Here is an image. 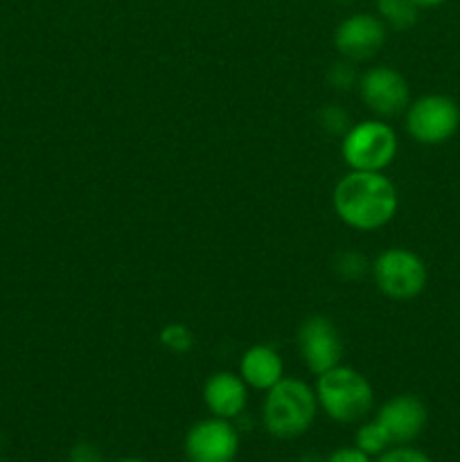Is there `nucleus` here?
<instances>
[{"mask_svg": "<svg viewBox=\"0 0 460 462\" xmlns=\"http://www.w3.org/2000/svg\"><path fill=\"white\" fill-rule=\"evenodd\" d=\"M334 212L350 228L370 233L391 224L397 215V188L382 171H356L343 176L332 194Z\"/></svg>", "mask_w": 460, "mask_h": 462, "instance_id": "f257e3e1", "label": "nucleus"}, {"mask_svg": "<svg viewBox=\"0 0 460 462\" xmlns=\"http://www.w3.org/2000/svg\"><path fill=\"white\" fill-rule=\"evenodd\" d=\"M318 411L316 391L300 379L284 377L266 391L262 420L266 431L280 440H293L309 431Z\"/></svg>", "mask_w": 460, "mask_h": 462, "instance_id": "f03ea898", "label": "nucleus"}, {"mask_svg": "<svg viewBox=\"0 0 460 462\" xmlns=\"http://www.w3.org/2000/svg\"><path fill=\"white\" fill-rule=\"evenodd\" d=\"M314 391L318 406L334 422L354 424L363 420L374 406V391L368 379L359 370L341 364L318 374Z\"/></svg>", "mask_w": 460, "mask_h": 462, "instance_id": "7ed1b4c3", "label": "nucleus"}, {"mask_svg": "<svg viewBox=\"0 0 460 462\" xmlns=\"http://www.w3.org/2000/svg\"><path fill=\"white\" fill-rule=\"evenodd\" d=\"M341 156L350 170L383 171L397 156V134L391 125L363 120L343 135Z\"/></svg>", "mask_w": 460, "mask_h": 462, "instance_id": "20e7f679", "label": "nucleus"}, {"mask_svg": "<svg viewBox=\"0 0 460 462\" xmlns=\"http://www.w3.org/2000/svg\"><path fill=\"white\" fill-rule=\"evenodd\" d=\"M373 278L391 300H413L424 291L428 271L422 257L409 248H386L373 262Z\"/></svg>", "mask_w": 460, "mask_h": 462, "instance_id": "39448f33", "label": "nucleus"}, {"mask_svg": "<svg viewBox=\"0 0 460 462\" xmlns=\"http://www.w3.org/2000/svg\"><path fill=\"white\" fill-rule=\"evenodd\" d=\"M460 129V106L449 95H422L406 108V131L419 144H445Z\"/></svg>", "mask_w": 460, "mask_h": 462, "instance_id": "423d86ee", "label": "nucleus"}, {"mask_svg": "<svg viewBox=\"0 0 460 462\" xmlns=\"http://www.w3.org/2000/svg\"><path fill=\"white\" fill-rule=\"evenodd\" d=\"M239 451V433L230 420L212 415L194 424L185 436L188 462H235Z\"/></svg>", "mask_w": 460, "mask_h": 462, "instance_id": "0eeeda50", "label": "nucleus"}, {"mask_svg": "<svg viewBox=\"0 0 460 462\" xmlns=\"http://www.w3.org/2000/svg\"><path fill=\"white\" fill-rule=\"evenodd\" d=\"M359 95L365 106L379 117H392L410 104L409 81L391 66H374L359 79Z\"/></svg>", "mask_w": 460, "mask_h": 462, "instance_id": "6e6552de", "label": "nucleus"}, {"mask_svg": "<svg viewBox=\"0 0 460 462\" xmlns=\"http://www.w3.org/2000/svg\"><path fill=\"white\" fill-rule=\"evenodd\" d=\"M298 350L309 373L323 374L341 364V334L325 316H309L298 329Z\"/></svg>", "mask_w": 460, "mask_h": 462, "instance_id": "1a4fd4ad", "label": "nucleus"}, {"mask_svg": "<svg viewBox=\"0 0 460 462\" xmlns=\"http://www.w3.org/2000/svg\"><path fill=\"white\" fill-rule=\"evenodd\" d=\"M386 43V25L374 14H352L334 30V48L347 61H365Z\"/></svg>", "mask_w": 460, "mask_h": 462, "instance_id": "9d476101", "label": "nucleus"}, {"mask_svg": "<svg viewBox=\"0 0 460 462\" xmlns=\"http://www.w3.org/2000/svg\"><path fill=\"white\" fill-rule=\"evenodd\" d=\"M377 422L388 433L392 445H410L428 422L424 402L415 395H397L379 409Z\"/></svg>", "mask_w": 460, "mask_h": 462, "instance_id": "9b49d317", "label": "nucleus"}, {"mask_svg": "<svg viewBox=\"0 0 460 462\" xmlns=\"http://www.w3.org/2000/svg\"><path fill=\"white\" fill-rule=\"evenodd\" d=\"M203 402L215 418L233 422L246 411L248 386L239 374L216 373L203 386Z\"/></svg>", "mask_w": 460, "mask_h": 462, "instance_id": "f8f14e48", "label": "nucleus"}, {"mask_svg": "<svg viewBox=\"0 0 460 462\" xmlns=\"http://www.w3.org/2000/svg\"><path fill=\"white\" fill-rule=\"evenodd\" d=\"M239 377L255 391H269L284 379L282 356L269 346H253L239 361Z\"/></svg>", "mask_w": 460, "mask_h": 462, "instance_id": "ddd939ff", "label": "nucleus"}, {"mask_svg": "<svg viewBox=\"0 0 460 462\" xmlns=\"http://www.w3.org/2000/svg\"><path fill=\"white\" fill-rule=\"evenodd\" d=\"M377 12L383 25L397 32L410 30L419 16V7L413 0H377Z\"/></svg>", "mask_w": 460, "mask_h": 462, "instance_id": "4468645a", "label": "nucleus"}, {"mask_svg": "<svg viewBox=\"0 0 460 462\" xmlns=\"http://www.w3.org/2000/svg\"><path fill=\"white\" fill-rule=\"evenodd\" d=\"M391 438H388V433L383 431L382 424H379L377 420L361 424V427L356 429L354 447L363 451V454H368L370 458H373V456H382L383 451L391 449Z\"/></svg>", "mask_w": 460, "mask_h": 462, "instance_id": "2eb2a0df", "label": "nucleus"}, {"mask_svg": "<svg viewBox=\"0 0 460 462\" xmlns=\"http://www.w3.org/2000/svg\"><path fill=\"white\" fill-rule=\"evenodd\" d=\"M158 341L162 343V347L174 352V355H185V352H189L194 347V334L189 332L188 325L170 323L161 329Z\"/></svg>", "mask_w": 460, "mask_h": 462, "instance_id": "dca6fc26", "label": "nucleus"}, {"mask_svg": "<svg viewBox=\"0 0 460 462\" xmlns=\"http://www.w3.org/2000/svg\"><path fill=\"white\" fill-rule=\"evenodd\" d=\"M320 126L332 135H345L350 129V117L341 106H325L320 111Z\"/></svg>", "mask_w": 460, "mask_h": 462, "instance_id": "f3484780", "label": "nucleus"}, {"mask_svg": "<svg viewBox=\"0 0 460 462\" xmlns=\"http://www.w3.org/2000/svg\"><path fill=\"white\" fill-rule=\"evenodd\" d=\"M336 271L338 275H343L345 280H356L361 278V275L368 271V262H365L363 255H359V253H341L336 260Z\"/></svg>", "mask_w": 460, "mask_h": 462, "instance_id": "a211bd4d", "label": "nucleus"}, {"mask_svg": "<svg viewBox=\"0 0 460 462\" xmlns=\"http://www.w3.org/2000/svg\"><path fill=\"white\" fill-rule=\"evenodd\" d=\"M377 462H433L424 451L413 449V447L400 445L395 449H388L379 456Z\"/></svg>", "mask_w": 460, "mask_h": 462, "instance_id": "6ab92c4d", "label": "nucleus"}, {"mask_svg": "<svg viewBox=\"0 0 460 462\" xmlns=\"http://www.w3.org/2000/svg\"><path fill=\"white\" fill-rule=\"evenodd\" d=\"M327 79L334 88L350 90L356 81V72L354 68H352V63H334V66L329 68Z\"/></svg>", "mask_w": 460, "mask_h": 462, "instance_id": "aec40b11", "label": "nucleus"}, {"mask_svg": "<svg viewBox=\"0 0 460 462\" xmlns=\"http://www.w3.org/2000/svg\"><path fill=\"white\" fill-rule=\"evenodd\" d=\"M68 462H104V456L102 451L95 445H90V442H79V445L72 447L70 454H68Z\"/></svg>", "mask_w": 460, "mask_h": 462, "instance_id": "412c9836", "label": "nucleus"}, {"mask_svg": "<svg viewBox=\"0 0 460 462\" xmlns=\"http://www.w3.org/2000/svg\"><path fill=\"white\" fill-rule=\"evenodd\" d=\"M327 462H373V458L356 447H343V449L334 451Z\"/></svg>", "mask_w": 460, "mask_h": 462, "instance_id": "4be33fe9", "label": "nucleus"}, {"mask_svg": "<svg viewBox=\"0 0 460 462\" xmlns=\"http://www.w3.org/2000/svg\"><path fill=\"white\" fill-rule=\"evenodd\" d=\"M413 3L418 5L419 9H424V7H440V5L449 3V0H413Z\"/></svg>", "mask_w": 460, "mask_h": 462, "instance_id": "5701e85b", "label": "nucleus"}, {"mask_svg": "<svg viewBox=\"0 0 460 462\" xmlns=\"http://www.w3.org/2000/svg\"><path fill=\"white\" fill-rule=\"evenodd\" d=\"M117 462H147V460H143V458H122V460H117Z\"/></svg>", "mask_w": 460, "mask_h": 462, "instance_id": "b1692460", "label": "nucleus"}, {"mask_svg": "<svg viewBox=\"0 0 460 462\" xmlns=\"http://www.w3.org/2000/svg\"><path fill=\"white\" fill-rule=\"evenodd\" d=\"M0 462H3V460H0Z\"/></svg>", "mask_w": 460, "mask_h": 462, "instance_id": "393cba45", "label": "nucleus"}]
</instances>
